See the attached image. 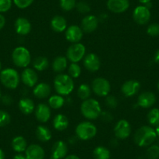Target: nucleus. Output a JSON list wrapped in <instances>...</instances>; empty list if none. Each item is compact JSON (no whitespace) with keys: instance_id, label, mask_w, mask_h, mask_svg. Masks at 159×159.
Wrapping results in <instances>:
<instances>
[{"instance_id":"43","label":"nucleus","mask_w":159,"mask_h":159,"mask_svg":"<svg viewBox=\"0 0 159 159\" xmlns=\"http://www.w3.org/2000/svg\"><path fill=\"white\" fill-rule=\"evenodd\" d=\"M99 117L105 123H109V122H111L113 119L112 114L108 111H102Z\"/></svg>"},{"instance_id":"15","label":"nucleus","mask_w":159,"mask_h":159,"mask_svg":"<svg viewBox=\"0 0 159 159\" xmlns=\"http://www.w3.org/2000/svg\"><path fill=\"white\" fill-rule=\"evenodd\" d=\"M98 18L94 15H88L81 21V29L85 33H92L98 27Z\"/></svg>"},{"instance_id":"44","label":"nucleus","mask_w":159,"mask_h":159,"mask_svg":"<svg viewBox=\"0 0 159 159\" xmlns=\"http://www.w3.org/2000/svg\"><path fill=\"white\" fill-rule=\"evenodd\" d=\"M2 102L5 105H10L13 103V98H12L11 96L6 94L2 97Z\"/></svg>"},{"instance_id":"20","label":"nucleus","mask_w":159,"mask_h":159,"mask_svg":"<svg viewBox=\"0 0 159 159\" xmlns=\"http://www.w3.org/2000/svg\"><path fill=\"white\" fill-rule=\"evenodd\" d=\"M67 148L66 143L62 140H58L53 144L52 148V157L56 159H62L66 157Z\"/></svg>"},{"instance_id":"38","label":"nucleus","mask_w":159,"mask_h":159,"mask_svg":"<svg viewBox=\"0 0 159 159\" xmlns=\"http://www.w3.org/2000/svg\"><path fill=\"white\" fill-rule=\"evenodd\" d=\"M11 118L10 114L3 110H0V127L7 126L10 123Z\"/></svg>"},{"instance_id":"57","label":"nucleus","mask_w":159,"mask_h":159,"mask_svg":"<svg viewBox=\"0 0 159 159\" xmlns=\"http://www.w3.org/2000/svg\"><path fill=\"white\" fill-rule=\"evenodd\" d=\"M51 159H56V158H54V157H51Z\"/></svg>"},{"instance_id":"56","label":"nucleus","mask_w":159,"mask_h":159,"mask_svg":"<svg viewBox=\"0 0 159 159\" xmlns=\"http://www.w3.org/2000/svg\"><path fill=\"white\" fill-rule=\"evenodd\" d=\"M1 97H2V96H1V92H0V98H1Z\"/></svg>"},{"instance_id":"18","label":"nucleus","mask_w":159,"mask_h":159,"mask_svg":"<svg viewBox=\"0 0 159 159\" xmlns=\"http://www.w3.org/2000/svg\"><path fill=\"white\" fill-rule=\"evenodd\" d=\"M35 116L40 123H46L51 117V109L48 105L41 103L35 108Z\"/></svg>"},{"instance_id":"12","label":"nucleus","mask_w":159,"mask_h":159,"mask_svg":"<svg viewBox=\"0 0 159 159\" xmlns=\"http://www.w3.org/2000/svg\"><path fill=\"white\" fill-rule=\"evenodd\" d=\"M84 31L77 25H72L66 30V38L71 43H78L83 38Z\"/></svg>"},{"instance_id":"2","label":"nucleus","mask_w":159,"mask_h":159,"mask_svg":"<svg viewBox=\"0 0 159 159\" xmlns=\"http://www.w3.org/2000/svg\"><path fill=\"white\" fill-rule=\"evenodd\" d=\"M54 88L59 95H69L74 89L73 78L67 74H58L54 80Z\"/></svg>"},{"instance_id":"35","label":"nucleus","mask_w":159,"mask_h":159,"mask_svg":"<svg viewBox=\"0 0 159 159\" xmlns=\"http://www.w3.org/2000/svg\"><path fill=\"white\" fill-rule=\"evenodd\" d=\"M69 76L72 78H78L81 74V68L77 63L72 62L68 69Z\"/></svg>"},{"instance_id":"30","label":"nucleus","mask_w":159,"mask_h":159,"mask_svg":"<svg viewBox=\"0 0 159 159\" xmlns=\"http://www.w3.org/2000/svg\"><path fill=\"white\" fill-rule=\"evenodd\" d=\"M110 151L103 146L97 147L93 151L94 159H110Z\"/></svg>"},{"instance_id":"14","label":"nucleus","mask_w":159,"mask_h":159,"mask_svg":"<svg viewBox=\"0 0 159 159\" xmlns=\"http://www.w3.org/2000/svg\"><path fill=\"white\" fill-rule=\"evenodd\" d=\"M84 66L88 71H98L101 66L100 59L94 53H89L84 58Z\"/></svg>"},{"instance_id":"32","label":"nucleus","mask_w":159,"mask_h":159,"mask_svg":"<svg viewBox=\"0 0 159 159\" xmlns=\"http://www.w3.org/2000/svg\"><path fill=\"white\" fill-rule=\"evenodd\" d=\"M91 94V88L87 84H82L80 85L77 90V95L81 100L84 101L90 98Z\"/></svg>"},{"instance_id":"40","label":"nucleus","mask_w":159,"mask_h":159,"mask_svg":"<svg viewBox=\"0 0 159 159\" xmlns=\"http://www.w3.org/2000/svg\"><path fill=\"white\" fill-rule=\"evenodd\" d=\"M13 0H0V13H6L11 9Z\"/></svg>"},{"instance_id":"7","label":"nucleus","mask_w":159,"mask_h":159,"mask_svg":"<svg viewBox=\"0 0 159 159\" xmlns=\"http://www.w3.org/2000/svg\"><path fill=\"white\" fill-rule=\"evenodd\" d=\"M86 54V48L83 44L74 43L70 45L66 52V57L71 62L77 63L83 59Z\"/></svg>"},{"instance_id":"26","label":"nucleus","mask_w":159,"mask_h":159,"mask_svg":"<svg viewBox=\"0 0 159 159\" xmlns=\"http://www.w3.org/2000/svg\"><path fill=\"white\" fill-rule=\"evenodd\" d=\"M36 137L40 141L47 142L51 140L52 132L47 126L40 125L36 129Z\"/></svg>"},{"instance_id":"1","label":"nucleus","mask_w":159,"mask_h":159,"mask_svg":"<svg viewBox=\"0 0 159 159\" xmlns=\"http://www.w3.org/2000/svg\"><path fill=\"white\" fill-rule=\"evenodd\" d=\"M134 139L136 144L139 147H148L155 141L157 134L152 127L143 126L136 131Z\"/></svg>"},{"instance_id":"53","label":"nucleus","mask_w":159,"mask_h":159,"mask_svg":"<svg viewBox=\"0 0 159 159\" xmlns=\"http://www.w3.org/2000/svg\"><path fill=\"white\" fill-rule=\"evenodd\" d=\"M154 130H155L156 134H157V137H159V125H158V126H156V129H154Z\"/></svg>"},{"instance_id":"34","label":"nucleus","mask_w":159,"mask_h":159,"mask_svg":"<svg viewBox=\"0 0 159 159\" xmlns=\"http://www.w3.org/2000/svg\"><path fill=\"white\" fill-rule=\"evenodd\" d=\"M147 157L148 159H157L159 157V145L151 144L147 150Z\"/></svg>"},{"instance_id":"48","label":"nucleus","mask_w":159,"mask_h":159,"mask_svg":"<svg viewBox=\"0 0 159 159\" xmlns=\"http://www.w3.org/2000/svg\"><path fill=\"white\" fill-rule=\"evenodd\" d=\"M65 159H80L78 156L75 155V154H70V155L66 156Z\"/></svg>"},{"instance_id":"45","label":"nucleus","mask_w":159,"mask_h":159,"mask_svg":"<svg viewBox=\"0 0 159 159\" xmlns=\"http://www.w3.org/2000/svg\"><path fill=\"white\" fill-rule=\"evenodd\" d=\"M6 24V19L2 14H0V30H2Z\"/></svg>"},{"instance_id":"31","label":"nucleus","mask_w":159,"mask_h":159,"mask_svg":"<svg viewBox=\"0 0 159 159\" xmlns=\"http://www.w3.org/2000/svg\"><path fill=\"white\" fill-rule=\"evenodd\" d=\"M65 104V99L62 98V95L56 94L52 95L48 99V105L49 107L54 108V109H59L61 108Z\"/></svg>"},{"instance_id":"17","label":"nucleus","mask_w":159,"mask_h":159,"mask_svg":"<svg viewBox=\"0 0 159 159\" xmlns=\"http://www.w3.org/2000/svg\"><path fill=\"white\" fill-rule=\"evenodd\" d=\"M156 102V96L151 91H144L139 95L137 105L143 108H151Z\"/></svg>"},{"instance_id":"8","label":"nucleus","mask_w":159,"mask_h":159,"mask_svg":"<svg viewBox=\"0 0 159 159\" xmlns=\"http://www.w3.org/2000/svg\"><path fill=\"white\" fill-rule=\"evenodd\" d=\"M92 91L99 97H106L111 91V85L108 80L103 77H97L91 84Z\"/></svg>"},{"instance_id":"36","label":"nucleus","mask_w":159,"mask_h":159,"mask_svg":"<svg viewBox=\"0 0 159 159\" xmlns=\"http://www.w3.org/2000/svg\"><path fill=\"white\" fill-rule=\"evenodd\" d=\"M76 0H59V5L64 11H71L76 7Z\"/></svg>"},{"instance_id":"13","label":"nucleus","mask_w":159,"mask_h":159,"mask_svg":"<svg viewBox=\"0 0 159 159\" xmlns=\"http://www.w3.org/2000/svg\"><path fill=\"white\" fill-rule=\"evenodd\" d=\"M140 89V84L136 80H129L125 82L121 87V91L126 97H132L138 93Z\"/></svg>"},{"instance_id":"21","label":"nucleus","mask_w":159,"mask_h":159,"mask_svg":"<svg viewBox=\"0 0 159 159\" xmlns=\"http://www.w3.org/2000/svg\"><path fill=\"white\" fill-rule=\"evenodd\" d=\"M25 154L28 159H44L45 153L40 145L30 144L26 149Z\"/></svg>"},{"instance_id":"55","label":"nucleus","mask_w":159,"mask_h":159,"mask_svg":"<svg viewBox=\"0 0 159 159\" xmlns=\"http://www.w3.org/2000/svg\"><path fill=\"white\" fill-rule=\"evenodd\" d=\"M1 69H2V64L0 62V72H1Z\"/></svg>"},{"instance_id":"16","label":"nucleus","mask_w":159,"mask_h":159,"mask_svg":"<svg viewBox=\"0 0 159 159\" xmlns=\"http://www.w3.org/2000/svg\"><path fill=\"white\" fill-rule=\"evenodd\" d=\"M21 80L26 86L33 88L38 82V76L36 72L30 68H25L21 73Z\"/></svg>"},{"instance_id":"49","label":"nucleus","mask_w":159,"mask_h":159,"mask_svg":"<svg viewBox=\"0 0 159 159\" xmlns=\"http://www.w3.org/2000/svg\"><path fill=\"white\" fill-rule=\"evenodd\" d=\"M106 19H108V15L106 14V13H102V14L99 16V18H98V20H105Z\"/></svg>"},{"instance_id":"29","label":"nucleus","mask_w":159,"mask_h":159,"mask_svg":"<svg viewBox=\"0 0 159 159\" xmlns=\"http://www.w3.org/2000/svg\"><path fill=\"white\" fill-rule=\"evenodd\" d=\"M49 62L48 59L44 56H38L33 61V66L38 71H44L48 67Z\"/></svg>"},{"instance_id":"47","label":"nucleus","mask_w":159,"mask_h":159,"mask_svg":"<svg viewBox=\"0 0 159 159\" xmlns=\"http://www.w3.org/2000/svg\"><path fill=\"white\" fill-rule=\"evenodd\" d=\"M154 60L156 63L159 64V49L157 50V51L155 52V54H154Z\"/></svg>"},{"instance_id":"5","label":"nucleus","mask_w":159,"mask_h":159,"mask_svg":"<svg viewBox=\"0 0 159 159\" xmlns=\"http://www.w3.org/2000/svg\"><path fill=\"white\" fill-rule=\"evenodd\" d=\"M12 59L15 66L20 68H27L30 63L31 56L30 52L24 46L16 47L12 53Z\"/></svg>"},{"instance_id":"22","label":"nucleus","mask_w":159,"mask_h":159,"mask_svg":"<svg viewBox=\"0 0 159 159\" xmlns=\"http://www.w3.org/2000/svg\"><path fill=\"white\" fill-rule=\"evenodd\" d=\"M51 87L46 83H40L34 88L33 94L39 99L46 98L51 94Z\"/></svg>"},{"instance_id":"52","label":"nucleus","mask_w":159,"mask_h":159,"mask_svg":"<svg viewBox=\"0 0 159 159\" xmlns=\"http://www.w3.org/2000/svg\"><path fill=\"white\" fill-rule=\"evenodd\" d=\"M0 159H5V154L1 148H0Z\"/></svg>"},{"instance_id":"41","label":"nucleus","mask_w":159,"mask_h":159,"mask_svg":"<svg viewBox=\"0 0 159 159\" xmlns=\"http://www.w3.org/2000/svg\"><path fill=\"white\" fill-rule=\"evenodd\" d=\"M34 0H13V2L20 9H26L30 7Z\"/></svg>"},{"instance_id":"24","label":"nucleus","mask_w":159,"mask_h":159,"mask_svg":"<svg viewBox=\"0 0 159 159\" xmlns=\"http://www.w3.org/2000/svg\"><path fill=\"white\" fill-rule=\"evenodd\" d=\"M53 126L58 131H63L69 126V119L65 115L58 114L53 119Z\"/></svg>"},{"instance_id":"37","label":"nucleus","mask_w":159,"mask_h":159,"mask_svg":"<svg viewBox=\"0 0 159 159\" xmlns=\"http://www.w3.org/2000/svg\"><path fill=\"white\" fill-rule=\"evenodd\" d=\"M75 8L76 9L78 13H82V14H86L91 11V6L86 1H80L76 2Z\"/></svg>"},{"instance_id":"46","label":"nucleus","mask_w":159,"mask_h":159,"mask_svg":"<svg viewBox=\"0 0 159 159\" xmlns=\"http://www.w3.org/2000/svg\"><path fill=\"white\" fill-rule=\"evenodd\" d=\"M13 159H28V158L27 157L26 154H25V155H24L23 154L20 153V154H16V155L13 157Z\"/></svg>"},{"instance_id":"9","label":"nucleus","mask_w":159,"mask_h":159,"mask_svg":"<svg viewBox=\"0 0 159 159\" xmlns=\"http://www.w3.org/2000/svg\"><path fill=\"white\" fill-rule=\"evenodd\" d=\"M133 18L139 25H144L149 22L151 19V12L145 6H138L133 12Z\"/></svg>"},{"instance_id":"23","label":"nucleus","mask_w":159,"mask_h":159,"mask_svg":"<svg viewBox=\"0 0 159 159\" xmlns=\"http://www.w3.org/2000/svg\"><path fill=\"white\" fill-rule=\"evenodd\" d=\"M51 27L54 31L58 33L65 31L67 28L66 20L60 15H56L52 19Z\"/></svg>"},{"instance_id":"33","label":"nucleus","mask_w":159,"mask_h":159,"mask_svg":"<svg viewBox=\"0 0 159 159\" xmlns=\"http://www.w3.org/2000/svg\"><path fill=\"white\" fill-rule=\"evenodd\" d=\"M148 120L151 126H158L159 125V109L152 108L148 114Z\"/></svg>"},{"instance_id":"28","label":"nucleus","mask_w":159,"mask_h":159,"mask_svg":"<svg viewBox=\"0 0 159 159\" xmlns=\"http://www.w3.org/2000/svg\"><path fill=\"white\" fill-rule=\"evenodd\" d=\"M67 67V59L64 56H58L52 62V70L56 73H62Z\"/></svg>"},{"instance_id":"11","label":"nucleus","mask_w":159,"mask_h":159,"mask_svg":"<svg viewBox=\"0 0 159 159\" xmlns=\"http://www.w3.org/2000/svg\"><path fill=\"white\" fill-rule=\"evenodd\" d=\"M129 7V0H108L107 8L114 13H122L126 12Z\"/></svg>"},{"instance_id":"39","label":"nucleus","mask_w":159,"mask_h":159,"mask_svg":"<svg viewBox=\"0 0 159 159\" xmlns=\"http://www.w3.org/2000/svg\"><path fill=\"white\" fill-rule=\"evenodd\" d=\"M147 33L151 37H157L159 35V24L153 23L147 28Z\"/></svg>"},{"instance_id":"3","label":"nucleus","mask_w":159,"mask_h":159,"mask_svg":"<svg viewBox=\"0 0 159 159\" xmlns=\"http://www.w3.org/2000/svg\"><path fill=\"white\" fill-rule=\"evenodd\" d=\"M80 111L86 119L94 120L100 116L102 108L97 100L94 98H88L82 102Z\"/></svg>"},{"instance_id":"42","label":"nucleus","mask_w":159,"mask_h":159,"mask_svg":"<svg viewBox=\"0 0 159 159\" xmlns=\"http://www.w3.org/2000/svg\"><path fill=\"white\" fill-rule=\"evenodd\" d=\"M105 104L110 108H116L118 105V100L113 95L106 96L105 98Z\"/></svg>"},{"instance_id":"6","label":"nucleus","mask_w":159,"mask_h":159,"mask_svg":"<svg viewBox=\"0 0 159 159\" xmlns=\"http://www.w3.org/2000/svg\"><path fill=\"white\" fill-rule=\"evenodd\" d=\"M97 134V127L91 122H82L76 127V135L82 140H88Z\"/></svg>"},{"instance_id":"51","label":"nucleus","mask_w":159,"mask_h":159,"mask_svg":"<svg viewBox=\"0 0 159 159\" xmlns=\"http://www.w3.org/2000/svg\"><path fill=\"white\" fill-rule=\"evenodd\" d=\"M110 144H111V146H114V147L117 146V145H118V140H116V139H113V140H111V142H110Z\"/></svg>"},{"instance_id":"19","label":"nucleus","mask_w":159,"mask_h":159,"mask_svg":"<svg viewBox=\"0 0 159 159\" xmlns=\"http://www.w3.org/2000/svg\"><path fill=\"white\" fill-rule=\"evenodd\" d=\"M15 30L19 35H27L31 30V24L30 21L24 17H18L15 20Z\"/></svg>"},{"instance_id":"4","label":"nucleus","mask_w":159,"mask_h":159,"mask_svg":"<svg viewBox=\"0 0 159 159\" xmlns=\"http://www.w3.org/2000/svg\"><path fill=\"white\" fill-rule=\"evenodd\" d=\"M19 73L16 70L7 68L0 72V81L9 89H16L20 83Z\"/></svg>"},{"instance_id":"27","label":"nucleus","mask_w":159,"mask_h":159,"mask_svg":"<svg viewBox=\"0 0 159 159\" xmlns=\"http://www.w3.org/2000/svg\"><path fill=\"white\" fill-rule=\"evenodd\" d=\"M12 148L16 152L21 153L23 151H25L27 148V140L21 136H17L14 137L12 140Z\"/></svg>"},{"instance_id":"54","label":"nucleus","mask_w":159,"mask_h":159,"mask_svg":"<svg viewBox=\"0 0 159 159\" xmlns=\"http://www.w3.org/2000/svg\"><path fill=\"white\" fill-rule=\"evenodd\" d=\"M157 90H158V91H159V80H158V82H157Z\"/></svg>"},{"instance_id":"50","label":"nucleus","mask_w":159,"mask_h":159,"mask_svg":"<svg viewBox=\"0 0 159 159\" xmlns=\"http://www.w3.org/2000/svg\"><path fill=\"white\" fill-rule=\"evenodd\" d=\"M140 3L143 4V6L146 5V4L149 3V2H151V0H138Z\"/></svg>"},{"instance_id":"25","label":"nucleus","mask_w":159,"mask_h":159,"mask_svg":"<svg viewBox=\"0 0 159 159\" xmlns=\"http://www.w3.org/2000/svg\"><path fill=\"white\" fill-rule=\"evenodd\" d=\"M19 108L21 112L25 115L31 114L35 110V105L33 101L28 98H24L19 102Z\"/></svg>"},{"instance_id":"10","label":"nucleus","mask_w":159,"mask_h":159,"mask_svg":"<svg viewBox=\"0 0 159 159\" xmlns=\"http://www.w3.org/2000/svg\"><path fill=\"white\" fill-rule=\"evenodd\" d=\"M131 133V126L129 122L126 119H121L116 124L114 127V134L116 138L125 140Z\"/></svg>"}]
</instances>
